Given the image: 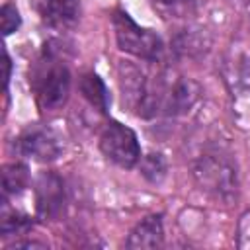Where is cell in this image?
<instances>
[{"label":"cell","instance_id":"cell-11","mask_svg":"<svg viewBox=\"0 0 250 250\" xmlns=\"http://www.w3.org/2000/svg\"><path fill=\"white\" fill-rule=\"evenodd\" d=\"M29 184V170L21 162H12L2 166V197H12L21 193Z\"/></svg>","mask_w":250,"mask_h":250},{"label":"cell","instance_id":"cell-3","mask_svg":"<svg viewBox=\"0 0 250 250\" xmlns=\"http://www.w3.org/2000/svg\"><path fill=\"white\" fill-rule=\"evenodd\" d=\"M33 92L37 105L43 111H57L61 109L70 94V70L64 62L57 61L55 53L45 49L43 61L33 70Z\"/></svg>","mask_w":250,"mask_h":250},{"label":"cell","instance_id":"cell-1","mask_svg":"<svg viewBox=\"0 0 250 250\" xmlns=\"http://www.w3.org/2000/svg\"><path fill=\"white\" fill-rule=\"evenodd\" d=\"M117 74L123 105L143 119L186 113L199 98V86L193 80L166 70H150L121 61Z\"/></svg>","mask_w":250,"mask_h":250},{"label":"cell","instance_id":"cell-9","mask_svg":"<svg viewBox=\"0 0 250 250\" xmlns=\"http://www.w3.org/2000/svg\"><path fill=\"white\" fill-rule=\"evenodd\" d=\"M164 240V229H162V215H148L141 223L135 225V229L129 232L125 246L131 250H143V248H158Z\"/></svg>","mask_w":250,"mask_h":250},{"label":"cell","instance_id":"cell-13","mask_svg":"<svg viewBox=\"0 0 250 250\" xmlns=\"http://www.w3.org/2000/svg\"><path fill=\"white\" fill-rule=\"evenodd\" d=\"M141 174L152 182V184H158L164 180L166 176V160L160 152H150L146 156L141 158Z\"/></svg>","mask_w":250,"mask_h":250},{"label":"cell","instance_id":"cell-16","mask_svg":"<svg viewBox=\"0 0 250 250\" xmlns=\"http://www.w3.org/2000/svg\"><path fill=\"white\" fill-rule=\"evenodd\" d=\"M16 248H45V244L37 242V240H20V242H14L8 246V250H16Z\"/></svg>","mask_w":250,"mask_h":250},{"label":"cell","instance_id":"cell-6","mask_svg":"<svg viewBox=\"0 0 250 250\" xmlns=\"http://www.w3.org/2000/svg\"><path fill=\"white\" fill-rule=\"evenodd\" d=\"M14 148L18 154L37 162H53L62 154V145L59 137L51 129L39 125H31L21 131V135L14 143Z\"/></svg>","mask_w":250,"mask_h":250},{"label":"cell","instance_id":"cell-2","mask_svg":"<svg viewBox=\"0 0 250 250\" xmlns=\"http://www.w3.org/2000/svg\"><path fill=\"white\" fill-rule=\"evenodd\" d=\"M201 191L219 203H232L238 193V174L234 162L221 152H203L191 166Z\"/></svg>","mask_w":250,"mask_h":250},{"label":"cell","instance_id":"cell-12","mask_svg":"<svg viewBox=\"0 0 250 250\" xmlns=\"http://www.w3.org/2000/svg\"><path fill=\"white\" fill-rule=\"evenodd\" d=\"M33 227V221L29 215L16 211L14 207L8 205V199L2 197V215H0V232L4 238L16 236V234H25Z\"/></svg>","mask_w":250,"mask_h":250},{"label":"cell","instance_id":"cell-5","mask_svg":"<svg viewBox=\"0 0 250 250\" xmlns=\"http://www.w3.org/2000/svg\"><path fill=\"white\" fill-rule=\"evenodd\" d=\"M100 150L121 168H133L141 160V146L135 131L119 121H107L100 135Z\"/></svg>","mask_w":250,"mask_h":250},{"label":"cell","instance_id":"cell-4","mask_svg":"<svg viewBox=\"0 0 250 250\" xmlns=\"http://www.w3.org/2000/svg\"><path fill=\"white\" fill-rule=\"evenodd\" d=\"M111 25L115 31L117 47L137 59L146 62H158L164 55L162 39L146 27H141L125 10H115L111 16Z\"/></svg>","mask_w":250,"mask_h":250},{"label":"cell","instance_id":"cell-14","mask_svg":"<svg viewBox=\"0 0 250 250\" xmlns=\"http://www.w3.org/2000/svg\"><path fill=\"white\" fill-rule=\"evenodd\" d=\"M154 10H158L164 18H180L189 14L199 0H148Z\"/></svg>","mask_w":250,"mask_h":250},{"label":"cell","instance_id":"cell-17","mask_svg":"<svg viewBox=\"0 0 250 250\" xmlns=\"http://www.w3.org/2000/svg\"><path fill=\"white\" fill-rule=\"evenodd\" d=\"M10 70H12V62L8 53L4 51V88H8V80H10Z\"/></svg>","mask_w":250,"mask_h":250},{"label":"cell","instance_id":"cell-10","mask_svg":"<svg viewBox=\"0 0 250 250\" xmlns=\"http://www.w3.org/2000/svg\"><path fill=\"white\" fill-rule=\"evenodd\" d=\"M78 90L80 94L84 96V100L94 107L98 109L100 113H107L109 109V92L104 84V80L96 74V72H86L80 76V82H78Z\"/></svg>","mask_w":250,"mask_h":250},{"label":"cell","instance_id":"cell-8","mask_svg":"<svg viewBox=\"0 0 250 250\" xmlns=\"http://www.w3.org/2000/svg\"><path fill=\"white\" fill-rule=\"evenodd\" d=\"M35 10L41 21L51 29H68L80 20L78 0H35Z\"/></svg>","mask_w":250,"mask_h":250},{"label":"cell","instance_id":"cell-15","mask_svg":"<svg viewBox=\"0 0 250 250\" xmlns=\"http://www.w3.org/2000/svg\"><path fill=\"white\" fill-rule=\"evenodd\" d=\"M0 23H2V33L4 35H10L14 33L20 23H21V18H20V12L14 4H4L2 10H0Z\"/></svg>","mask_w":250,"mask_h":250},{"label":"cell","instance_id":"cell-7","mask_svg":"<svg viewBox=\"0 0 250 250\" xmlns=\"http://www.w3.org/2000/svg\"><path fill=\"white\" fill-rule=\"evenodd\" d=\"M64 203H66V191H64L62 178L51 170L39 172L35 180L37 217L43 221H55L64 211Z\"/></svg>","mask_w":250,"mask_h":250}]
</instances>
